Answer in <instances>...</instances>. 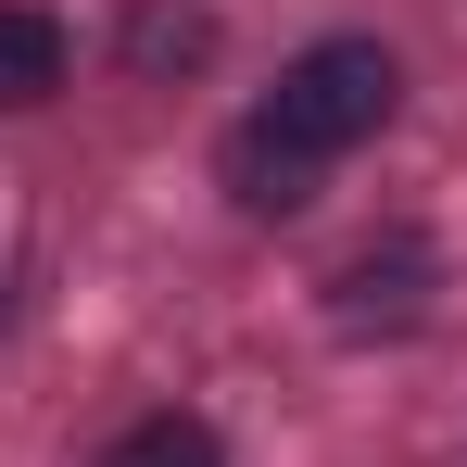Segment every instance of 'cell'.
Masks as SVG:
<instances>
[{"mask_svg": "<svg viewBox=\"0 0 467 467\" xmlns=\"http://www.w3.org/2000/svg\"><path fill=\"white\" fill-rule=\"evenodd\" d=\"M391 101H404V64H391L379 38H316V51L278 64V88H265V114H253V127L328 177L354 140H379V127H391Z\"/></svg>", "mask_w": 467, "mask_h": 467, "instance_id": "obj_1", "label": "cell"}, {"mask_svg": "<svg viewBox=\"0 0 467 467\" xmlns=\"http://www.w3.org/2000/svg\"><path fill=\"white\" fill-rule=\"evenodd\" d=\"M215 164H228V202H240V215H304V202H316V164H304V152H278L253 114L228 127V152H215Z\"/></svg>", "mask_w": 467, "mask_h": 467, "instance_id": "obj_2", "label": "cell"}, {"mask_svg": "<svg viewBox=\"0 0 467 467\" xmlns=\"http://www.w3.org/2000/svg\"><path fill=\"white\" fill-rule=\"evenodd\" d=\"M417 278H430V253H417V240L354 253V265H341V328H404V316H417Z\"/></svg>", "mask_w": 467, "mask_h": 467, "instance_id": "obj_3", "label": "cell"}, {"mask_svg": "<svg viewBox=\"0 0 467 467\" xmlns=\"http://www.w3.org/2000/svg\"><path fill=\"white\" fill-rule=\"evenodd\" d=\"M101 467H228V442H215V417L152 404V417H127V430L101 442Z\"/></svg>", "mask_w": 467, "mask_h": 467, "instance_id": "obj_4", "label": "cell"}, {"mask_svg": "<svg viewBox=\"0 0 467 467\" xmlns=\"http://www.w3.org/2000/svg\"><path fill=\"white\" fill-rule=\"evenodd\" d=\"M51 88H64V26L26 13V0H0V114L51 101Z\"/></svg>", "mask_w": 467, "mask_h": 467, "instance_id": "obj_5", "label": "cell"}]
</instances>
